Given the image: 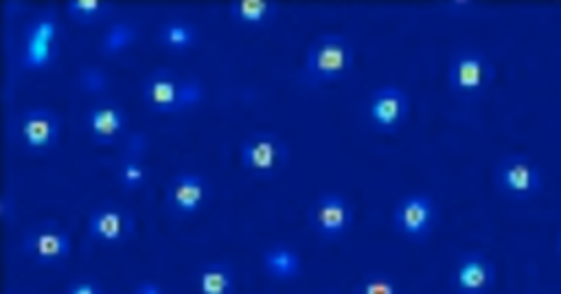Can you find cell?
Masks as SVG:
<instances>
[{
    "mask_svg": "<svg viewBox=\"0 0 561 294\" xmlns=\"http://www.w3.org/2000/svg\"><path fill=\"white\" fill-rule=\"evenodd\" d=\"M355 46L342 33H320L305 53L302 79L309 86H329L353 72Z\"/></svg>",
    "mask_w": 561,
    "mask_h": 294,
    "instance_id": "obj_1",
    "label": "cell"
},
{
    "mask_svg": "<svg viewBox=\"0 0 561 294\" xmlns=\"http://www.w3.org/2000/svg\"><path fill=\"white\" fill-rule=\"evenodd\" d=\"M289 162V147L285 138L270 129L250 132L239 143V165L259 180H272L285 171Z\"/></svg>",
    "mask_w": 561,
    "mask_h": 294,
    "instance_id": "obj_2",
    "label": "cell"
},
{
    "mask_svg": "<svg viewBox=\"0 0 561 294\" xmlns=\"http://www.w3.org/2000/svg\"><path fill=\"white\" fill-rule=\"evenodd\" d=\"M493 81L491 59L473 46L454 50L447 64V88L454 97L471 101L486 92Z\"/></svg>",
    "mask_w": 561,
    "mask_h": 294,
    "instance_id": "obj_3",
    "label": "cell"
},
{
    "mask_svg": "<svg viewBox=\"0 0 561 294\" xmlns=\"http://www.w3.org/2000/svg\"><path fill=\"white\" fill-rule=\"evenodd\" d=\"M493 186L508 200H533L543 186L541 167L528 154H506L493 167Z\"/></svg>",
    "mask_w": 561,
    "mask_h": 294,
    "instance_id": "obj_4",
    "label": "cell"
},
{
    "mask_svg": "<svg viewBox=\"0 0 561 294\" xmlns=\"http://www.w3.org/2000/svg\"><path fill=\"white\" fill-rule=\"evenodd\" d=\"M353 202L337 191H324L307 206V224L324 244L342 239L353 228Z\"/></svg>",
    "mask_w": 561,
    "mask_h": 294,
    "instance_id": "obj_5",
    "label": "cell"
},
{
    "mask_svg": "<svg viewBox=\"0 0 561 294\" xmlns=\"http://www.w3.org/2000/svg\"><path fill=\"white\" fill-rule=\"evenodd\" d=\"M22 252L37 265H61L72 252V237L57 219H42L22 235Z\"/></svg>",
    "mask_w": 561,
    "mask_h": 294,
    "instance_id": "obj_6",
    "label": "cell"
},
{
    "mask_svg": "<svg viewBox=\"0 0 561 294\" xmlns=\"http://www.w3.org/2000/svg\"><path fill=\"white\" fill-rule=\"evenodd\" d=\"M436 224L438 206L427 193H408L392 208V228L410 241H425Z\"/></svg>",
    "mask_w": 561,
    "mask_h": 294,
    "instance_id": "obj_7",
    "label": "cell"
},
{
    "mask_svg": "<svg viewBox=\"0 0 561 294\" xmlns=\"http://www.w3.org/2000/svg\"><path fill=\"white\" fill-rule=\"evenodd\" d=\"M366 121L379 134L399 132L410 114V97L403 88L386 83L375 88L364 103Z\"/></svg>",
    "mask_w": 561,
    "mask_h": 294,
    "instance_id": "obj_8",
    "label": "cell"
},
{
    "mask_svg": "<svg viewBox=\"0 0 561 294\" xmlns=\"http://www.w3.org/2000/svg\"><path fill=\"white\" fill-rule=\"evenodd\" d=\"M210 197L208 180L197 171H178L164 186V208L173 219L197 215Z\"/></svg>",
    "mask_w": 561,
    "mask_h": 294,
    "instance_id": "obj_9",
    "label": "cell"
},
{
    "mask_svg": "<svg viewBox=\"0 0 561 294\" xmlns=\"http://www.w3.org/2000/svg\"><path fill=\"white\" fill-rule=\"evenodd\" d=\"M61 134L59 114L50 108H26L15 116V136L28 154H44L57 147Z\"/></svg>",
    "mask_w": 561,
    "mask_h": 294,
    "instance_id": "obj_10",
    "label": "cell"
},
{
    "mask_svg": "<svg viewBox=\"0 0 561 294\" xmlns=\"http://www.w3.org/2000/svg\"><path fill=\"white\" fill-rule=\"evenodd\" d=\"M495 276V263L484 252L467 250L451 265L449 287L454 294H489Z\"/></svg>",
    "mask_w": 561,
    "mask_h": 294,
    "instance_id": "obj_11",
    "label": "cell"
},
{
    "mask_svg": "<svg viewBox=\"0 0 561 294\" xmlns=\"http://www.w3.org/2000/svg\"><path fill=\"white\" fill-rule=\"evenodd\" d=\"M134 215L112 200L96 204L88 215V237L103 246L125 244L134 235Z\"/></svg>",
    "mask_w": 561,
    "mask_h": 294,
    "instance_id": "obj_12",
    "label": "cell"
},
{
    "mask_svg": "<svg viewBox=\"0 0 561 294\" xmlns=\"http://www.w3.org/2000/svg\"><path fill=\"white\" fill-rule=\"evenodd\" d=\"M83 127L92 143L110 147L127 136V112L112 99L99 101L88 108L83 116Z\"/></svg>",
    "mask_w": 561,
    "mask_h": 294,
    "instance_id": "obj_13",
    "label": "cell"
},
{
    "mask_svg": "<svg viewBox=\"0 0 561 294\" xmlns=\"http://www.w3.org/2000/svg\"><path fill=\"white\" fill-rule=\"evenodd\" d=\"M178 83L180 77L169 68L151 70L142 83L140 94L147 110L156 114H175L178 112Z\"/></svg>",
    "mask_w": 561,
    "mask_h": 294,
    "instance_id": "obj_14",
    "label": "cell"
},
{
    "mask_svg": "<svg viewBox=\"0 0 561 294\" xmlns=\"http://www.w3.org/2000/svg\"><path fill=\"white\" fill-rule=\"evenodd\" d=\"M261 268L272 281L291 283L302 276L305 261H302L300 250L280 241V244H270L261 252Z\"/></svg>",
    "mask_w": 561,
    "mask_h": 294,
    "instance_id": "obj_15",
    "label": "cell"
},
{
    "mask_svg": "<svg viewBox=\"0 0 561 294\" xmlns=\"http://www.w3.org/2000/svg\"><path fill=\"white\" fill-rule=\"evenodd\" d=\"M278 15V2L274 0H232L228 4V18L241 29H263Z\"/></svg>",
    "mask_w": 561,
    "mask_h": 294,
    "instance_id": "obj_16",
    "label": "cell"
},
{
    "mask_svg": "<svg viewBox=\"0 0 561 294\" xmlns=\"http://www.w3.org/2000/svg\"><path fill=\"white\" fill-rule=\"evenodd\" d=\"M234 268L226 259L206 261L195 274L197 294H234Z\"/></svg>",
    "mask_w": 561,
    "mask_h": 294,
    "instance_id": "obj_17",
    "label": "cell"
},
{
    "mask_svg": "<svg viewBox=\"0 0 561 294\" xmlns=\"http://www.w3.org/2000/svg\"><path fill=\"white\" fill-rule=\"evenodd\" d=\"M156 42L167 48L169 53L175 55H184L188 50H193L199 42V31L193 22L182 20V18H171L164 20L158 31H156Z\"/></svg>",
    "mask_w": 561,
    "mask_h": 294,
    "instance_id": "obj_18",
    "label": "cell"
},
{
    "mask_svg": "<svg viewBox=\"0 0 561 294\" xmlns=\"http://www.w3.org/2000/svg\"><path fill=\"white\" fill-rule=\"evenodd\" d=\"M136 39H138V26L134 22H129V20L110 22L107 29L99 37V53L105 59L118 57L129 46H134Z\"/></svg>",
    "mask_w": 561,
    "mask_h": 294,
    "instance_id": "obj_19",
    "label": "cell"
},
{
    "mask_svg": "<svg viewBox=\"0 0 561 294\" xmlns=\"http://www.w3.org/2000/svg\"><path fill=\"white\" fill-rule=\"evenodd\" d=\"M114 178L116 184L125 191V193H136L140 189L147 186L151 171L149 165L145 162V158H129V156H121L114 165Z\"/></svg>",
    "mask_w": 561,
    "mask_h": 294,
    "instance_id": "obj_20",
    "label": "cell"
},
{
    "mask_svg": "<svg viewBox=\"0 0 561 294\" xmlns=\"http://www.w3.org/2000/svg\"><path fill=\"white\" fill-rule=\"evenodd\" d=\"M68 18L81 26H92L110 20L116 7L110 0H68L64 4Z\"/></svg>",
    "mask_w": 561,
    "mask_h": 294,
    "instance_id": "obj_21",
    "label": "cell"
},
{
    "mask_svg": "<svg viewBox=\"0 0 561 294\" xmlns=\"http://www.w3.org/2000/svg\"><path fill=\"white\" fill-rule=\"evenodd\" d=\"M59 20L55 15V11H44L33 15L24 31H22V42H39V44H57L59 42Z\"/></svg>",
    "mask_w": 561,
    "mask_h": 294,
    "instance_id": "obj_22",
    "label": "cell"
},
{
    "mask_svg": "<svg viewBox=\"0 0 561 294\" xmlns=\"http://www.w3.org/2000/svg\"><path fill=\"white\" fill-rule=\"evenodd\" d=\"M59 44H39V42H24L20 50V68L26 72H42L48 70L59 55Z\"/></svg>",
    "mask_w": 561,
    "mask_h": 294,
    "instance_id": "obj_23",
    "label": "cell"
},
{
    "mask_svg": "<svg viewBox=\"0 0 561 294\" xmlns=\"http://www.w3.org/2000/svg\"><path fill=\"white\" fill-rule=\"evenodd\" d=\"M353 294H399V283L390 272L373 270L357 281Z\"/></svg>",
    "mask_w": 561,
    "mask_h": 294,
    "instance_id": "obj_24",
    "label": "cell"
},
{
    "mask_svg": "<svg viewBox=\"0 0 561 294\" xmlns=\"http://www.w3.org/2000/svg\"><path fill=\"white\" fill-rule=\"evenodd\" d=\"M77 83L85 94L99 97L110 90V75L101 66L88 64V66H81V70L77 75Z\"/></svg>",
    "mask_w": 561,
    "mask_h": 294,
    "instance_id": "obj_25",
    "label": "cell"
},
{
    "mask_svg": "<svg viewBox=\"0 0 561 294\" xmlns=\"http://www.w3.org/2000/svg\"><path fill=\"white\" fill-rule=\"evenodd\" d=\"M204 83L197 77H180L178 83V112L197 108L204 101Z\"/></svg>",
    "mask_w": 561,
    "mask_h": 294,
    "instance_id": "obj_26",
    "label": "cell"
},
{
    "mask_svg": "<svg viewBox=\"0 0 561 294\" xmlns=\"http://www.w3.org/2000/svg\"><path fill=\"white\" fill-rule=\"evenodd\" d=\"M147 149H149L147 132H127V136L123 138V156L145 158Z\"/></svg>",
    "mask_w": 561,
    "mask_h": 294,
    "instance_id": "obj_27",
    "label": "cell"
},
{
    "mask_svg": "<svg viewBox=\"0 0 561 294\" xmlns=\"http://www.w3.org/2000/svg\"><path fill=\"white\" fill-rule=\"evenodd\" d=\"M64 294H105V290L94 279H75L66 285Z\"/></svg>",
    "mask_w": 561,
    "mask_h": 294,
    "instance_id": "obj_28",
    "label": "cell"
},
{
    "mask_svg": "<svg viewBox=\"0 0 561 294\" xmlns=\"http://www.w3.org/2000/svg\"><path fill=\"white\" fill-rule=\"evenodd\" d=\"M0 217H2L4 226H11V224H13L15 208H13V200H11L9 193H2V197H0Z\"/></svg>",
    "mask_w": 561,
    "mask_h": 294,
    "instance_id": "obj_29",
    "label": "cell"
},
{
    "mask_svg": "<svg viewBox=\"0 0 561 294\" xmlns=\"http://www.w3.org/2000/svg\"><path fill=\"white\" fill-rule=\"evenodd\" d=\"M131 294H164V287H162L158 281L145 279V281H138V283L134 285Z\"/></svg>",
    "mask_w": 561,
    "mask_h": 294,
    "instance_id": "obj_30",
    "label": "cell"
},
{
    "mask_svg": "<svg viewBox=\"0 0 561 294\" xmlns=\"http://www.w3.org/2000/svg\"><path fill=\"white\" fill-rule=\"evenodd\" d=\"M557 252H559V257H561V230H559V235H557Z\"/></svg>",
    "mask_w": 561,
    "mask_h": 294,
    "instance_id": "obj_31",
    "label": "cell"
}]
</instances>
